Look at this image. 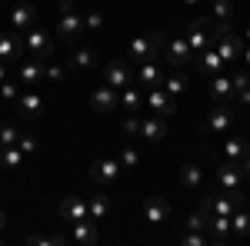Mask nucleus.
<instances>
[{
	"mask_svg": "<svg viewBox=\"0 0 250 246\" xmlns=\"http://www.w3.org/2000/svg\"><path fill=\"white\" fill-rule=\"evenodd\" d=\"M160 50H164V34L154 30V34H147V37H134L130 40L127 60H130V63H147V60L160 57Z\"/></svg>",
	"mask_w": 250,
	"mask_h": 246,
	"instance_id": "obj_1",
	"label": "nucleus"
},
{
	"mask_svg": "<svg viewBox=\"0 0 250 246\" xmlns=\"http://www.w3.org/2000/svg\"><path fill=\"white\" fill-rule=\"evenodd\" d=\"M23 47L30 50V57L50 60V54H54V37H50L47 30H27V34H23Z\"/></svg>",
	"mask_w": 250,
	"mask_h": 246,
	"instance_id": "obj_2",
	"label": "nucleus"
},
{
	"mask_svg": "<svg viewBox=\"0 0 250 246\" xmlns=\"http://www.w3.org/2000/svg\"><path fill=\"white\" fill-rule=\"evenodd\" d=\"M167 60H170V67H177V70H184V67H190L193 60H197V54L190 50V43H187V37H170V43H167Z\"/></svg>",
	"mask_w": 250,
	"mask_h": 246,
	"instance_id": "obj_3",
	"label": "nucleus"
},
{
	"mask_svg": "<svg viewBox=\"0 0 250 246\" xmlns=\"http://www.w3.org/2000/svg\"><path fill=\"white\" fill-rule=\"evenodd\" d=\"M184 37H187V43H190L193 54H200V50L213 47V40H210V20H207V17H197L190 27H187V34H184Z\"/></svg>",
	"mask_w": 250,
	"mask_h": 246,
	"instance_id": "obj_4",
	"label": "nucleus"
},
{
	"mask_svg": "<svg viewBox=\"0 0 250 246\" xmlns=\"http://www.w3.org/2000/svg\"><path fill=\"white\" fill-rule=\"evenodd\" d=\"M90 103H94L97 114H114L117 103H120V90L110 83H100L97 90H90Z\"/></svg>",
	"mask_w": 250,
	"mask_h": 246,
	"instance_id": "obj_5",
	"label": "nucleus"
},
{
	"mask_svg": "<svg viewBox=\"0 0 250 246\" xmlns=\"http://www.w3.org/2000/svg\"><path fill=\"white\" fill-rule=\"evenodd\" d=\"M120 160H114V156H104V160H94L90 163V180L94 183H100V187H107V183H114L117 176H120Z\"/></svg>",
	"mask_w": 250,
	"mask_h": 246,
	"instance_id": "obj_6",
	"label": "nucleus"
},
{
	"mask_svg": "<svg viewBox=\"0 0 250 246\" xmlns=\"http://www.w3.org/2000/svg\"><path fill=\"white\" fill-rule=\"evenodd\" d=\"M130 80H134V74H130V60H114V63L104 67V83H110V87H117V90L130 87Z\"/></svg>",
	"mask_w": 250,
	"mask_h": 246,
	"instance_id": "obj_7",
	"label": "nucleus"
},
{
	"mask_svg": "<svg viewBox=\"0 0 250 246\" xmlns=\"http://www.w3.org/2000/svg\"><path fill=\"white\" fill-rule=\"evenodd\" d=\"M90 216V203L87 200H80V196H67L63 203H60V220L63 223H80V220H87Z\"/></svg>",
	"mask_w": 250,
	"mask_h": 246,
	"instance_id": "obj_8",
	"label": "nucleus"
},
{
	"mask_svg": "<svg viewBox=\"0 0 250 246\" xmlns=\"http://www.w3.org/2000/svg\"><path fill=\"white\" fill-rule=\"evenodd\" d=\"M244 167H247V163H240V160H227V163L217 170V183L224 189H240V183H244Z\"/></svg>",
	"mask_w": 250,
	"mask_h": 246,
	"instance_id": "obj_9",
	"label": "nucleus"
},
{
	"mask_svg": "<svg viewBox=\"0 0 250 246\" xmlns=\"http://www.w3.org/2000/svg\"><path fill=\"white\" fill-rule=\"evenodd\" d=\"M147 107H150V114L157 116H173L177 114V103H173V96L164 90V87H154L150 94H147Z\"/></svg>",
	"mask_w": 250,
	"mask_h": 246,
	"instance_id": "obj_10",
	"label": "nucleus"
},
{
	"mask_svg": "<svg viewBox=\"0 0 250 246\" xmlns=\"http://www.w3.org/2000/svg\"><path fill=\"white\" fill-rule=\"evenodd\" d=\"M140 136H144V143H160L164 136H167V116H144L140 120Z\"/></svg>",
	"mask_w": 250,
	"mask_h": 246,
	"instance_id": "obj_11",
	"label": "nucleus"
},
{
	"mask_svg": "<svg viewBox=\"0 0 250 246\" xmlns=\"http://www.w3.org/2000/svg\"><path fill=\"white\" fill-rule=\"evenodd\" d=\"M83 34V17H80L77 10H67V14H60L57 20V37L63 40H77Z\"/></svg>",
	"mask_w": 250,
	"mask_h": 246,
	"instance_id": "obj_12",
	"label": "nucleus"
},
{
	"mask_svg": "<svg viewBox=\"0 0 250 246\" xmlns=\"http://www.w3.org/2000/svg\"><path fill=\"white\" fill-rule=\"evenodd\" d=\"M233 127V110L227 103H217L210 114H207V130L210 133H227Z\"/></svg>",
	"mask_w": 250,
	"mask_h": 246,
	"instance_id": "obj_13",
	"label": "nucleus"
},
{
	"mask_svg": "<svg viewBox=\"0 0 250 246\" xmlns=\"http://www.w3.org/2000/svg\"><path fill=\"white\" fill-rule=\"evenodd\" d=\"M47 74V63L37 57H30V60H20V83L27 87V90H34L37 87V80Z\"/></svg>",
	"mask_w": 250,
	"mask_h": 246,
	"instance_id": "obj_14",
	"label": "nucleus"
},
{
	"mask_svg": "<svg viewBox=\"0 0 250 246\" xmlns=\"http://www.w3.org/2000/svg\"><path fill=\"white\" fill-rule=\"evenodd\" d=\"M224 60H220V54H217V47H207V50H200L197 54V70L200 74H207V76H217V74H224Z\"/></svg>",
	"mask_w": 250,
	"mask_h": 246,
	"instance_id": "obj_15",
	"label": "nucleus"
},
{
	"mask_svg": "<svg viewBox=\"0 0 250 246\" xmlns=\"http://www.w3.org/2000/svg\"><path fill=\"white\" fill-rule=\"evenodd\" d=\"M207 229H210V243H230V240H237L233 227H230V216H224V213H213Z\"/></svg>",
	"mask_w": 250,
	"mask_h": 246,
	"instance_id": "obj_16",
	"label": "nucleus"
},
{
	"mask_svg": "<svg viewBox=\"0 0 250 246\" xmlns=\"http://www.w3.org/2000/svg\"><path fill=\"white\" fill-rule=\"evenodd\" d=\"M137 80H140V87H144V90L164 87V70L157 67V60H147V63H140V70H137Z\"/></svg>",
	"mask_w": 250,
	"mask_h": 246,
	"instance_id": "obj_17",
	"label": "nucleus"
},
{
	"mask_svg": "<svg viewBox=\"0 0 250 246\" xmlns=\"http://www.w3.org/2000/svg\"><path fill=\"white\" fill-rule=\"evenodd\" d=\"M17 110H20V116H27V120H37L40 110H43V100H40V94H34V90H23V94L17 96Z\"/></svg>",
	"mask_w": 250,
	"mask_h": 246,
	"instance_id": "obj_18",
	"label": "nucleus"
},
{
	"mask_svg": "<svg viewBox=\"0 0 250 246\" xmlns=\"http://www.w3.org/2000/svg\"><path fill=\"white\" fill-rule=\"evenodd\" d=\"M34 17H37V10H34L30 3H17V7L10 10V27H14L17 34H27L30 23H34Z\"/></svg>",
	"mask_w": 250,
	"mask_h": 246,
	"instance_id": "obj_19",
	"label": "nucleus"
},
{
	"mask_svg": "<svg viewBox=\"0 0 250 246\" xmlns=\"http://www.w3.org/2000/svg\"><path fill=\"white\" fill-rule=\"evenodd\" d=\"M213 47H217V54H220V60H224V63H233V60L244 54V47H240V37H237V34H227V37H220L217 43H213Z\"/></svg>",
	"mask_w": 250,
	"mask_h": 246,
	"instance_id": "obj_20",
	"label": "nucleus"
},
{
	"mask_svg": "<svg viewBox=\"0 0 250 246\" xmlns=\"http://www.w3.org/2000/svg\"><path fill=\"white\" fill-rule=\"evenodd\" d=\"M167 216H170V207H167L164 196H150V200L144 203V220H147V223H164Z\"/></svg>",
	"mask_w": 250,
	"mask_h": 246,
	"instance_id": "obj_21",
	"label": "nucleus"
},
{
	"mask_svg": "<svg viewBox=\"0 0 250 246\" xmlns=\"http://www.w3.org/2000/svg\"><path fill=\"white\" fill-rule=\"evenodd\" d=\"M20 50H23V37H10V34H0V60L3 63H17Z\"/></svg>",
	"mask_w": 250,
	"mask_h": 246,
	"instance_id": "obj_22",
	"label": "nucleus"
},
{
	"mask_svg": "<svg viewBox=\"0 0 250 246\" xmlns=\"http://www.w3.org/2000/svg\"><path fill=\"white\" fill-rule=\"evenodd\" d=\"M70 240L74 243H80V246H90V243H97V220H80V223H74V233H70Z\"/></svg>",
	"mask_w": 250,
	"mask_h": 246,
	"instance_id": "obj_23",
	"label": "nucleus"
},
{
	"mask_svg": "<svg viewBox=\"0 0 250 246\" xmlns=\"http://www.w3.org/2000/svg\"><path fill=\"white\" fill-rule=\"evenodd\" d=\"M224 156H227V160H240V163H247V167H250V147H247V140H240V136L224 140Z\"/></svg>",
	"mask_w": 250,
	"mask_h": 246,
	"instance_id": "obj_24",
	"label": "nucleus"
},
{
	"mask_svg": "<svg viewBox=\"0 0 250 246\" xmlns=\"http://www.w3.org/2000/svg\"><path fill=\"white\" fill-rule=\"evenodd\" d=\"M210 96L217 100V103L230 100V96H233V80H230V76H224V74L210 76Z\"/></svg>",
	"mask_w": 250,
	"mask_h": 246,
	"instance_id": "obj_25",
	"label": "nucleus"
},
{
	"mask_svg": "<svg viewBox=\"0 0 250 246\" xmlns=\"http://www.w3.org/2000/svg\"><path fill=\"white\" fill-rule=\"evenodd\" d=\"M70 67L74 70H90V67H97V50L94 47H77L70 54Z\"/></svg>",
	"mask_w": 250,
	"mask_h": 246,
	"instance_id": "obj_26",
	"label": "nucleus"
},
{
	"mask_svg": "<svg viewBox=\"0 0 250 246\" xmlns=\"http://www.w3.org/2000/svg\"><path fill=\"white\" fill-rule=\"evenodd\" d=\"M120 107H124V114H140V107H144V96H140V90H134V87H124V90H120Z\"/></svg>",
	"mask_w": 250,
	"mask_h": 246,
	"instance_id": "obj_27",
	"label": "nucleus"
},
{
	"mask_svg": "<svg viewBox=\"0 0 250 246\" xmlns=\"http://www.w3.org/2000/svg\"><path fill=\"white\" fill-rule=\"evenodd\" d=\"M23 156H27V153L20 150L17 143H14V147H0V163H3L7 170H20V167H23Z\"/></svg>",
	"mask_w": 250,
	"mask_h": 246,
	"instance_id": "obj_28",
	"label": "nucleus"
},
{
	"mask_svg": "<svg viewBox=\"0 0 250 246\" xmlns=\"http://www.w3.org/2000/svg\"><path fill=\"white\" fill-rule=\"evenodd\" d=\"M200 180H204V173H200L197 163H184V167H180V187L184 189H197Z\"/></svg>",
	"mask_w": 250,
	"mask_h": 246,
	"instance_id": "obj_29",
	"label": "nucleus"
},
{
	"mask_svg": "<svg viewBox=\"0 0 250 246\" xmlns=\"http://www.w3.org/2000/svg\"><path fill=\"white\" fill-rule=\"evenodd\" d=\"M230 227H233V236H250V213L244 207H237L230 213Z\"/></svg>",
	"mask_w": 250,
	"mask_h": 246,
	"instance_id": "obj_30",
	"label": "nucleus"
},
{
	"mask_svg": "<svg viewBox=\"0 0 250 246\" xmlns=\"http://www.w3.org/2000/svg\"><path fill=\"white\" fill-rule=\"evenodd\" d=\"M110 213V200H107V193H97V196H90V220H104Z\"/></svg>",
	"mask_w": 250,
	"mask_h": 246,
	"instance_id": "obj_31",
	"label": "nucleus"
},
{
	"mask_svg": "<svg viewBox=\"0 0 250 246\" xmlns=\"http://www.w3.org/2000/svg\"><path fill=\"white\" fill-rule=\"evenodd\" d=\"M164 90H167L170 96H180L184 90H187V76L184 74H167L164 76Z\"/></svg>",
	"mask_w": 250,
	"mask_h": 246,
	"instance_id": "obj_32",
	"label": "nucleus"
},
{
	"mask_svg": "<svg viewBox=\"0 0 250 246\" xmlns=\"http://www.w3.org/2000/svg\"><path fill=\"white\" fill-rule=\"evenodd\" d=\"M210 10H213V17H217V20H227V17H230V10H233V0H210Z\"/></svg>",
	"mask_w": 250,
	"mask_h": 246,
	"instance_id": "obj_33",
	"label": "nucleus"
},
{
	"mask_svg": "<svg viewBox=\"0 0 250 246\" xmlns=\"http://www.w3.org/2000/svg\"><path fill=\"white\" fill-rule=\"evenodd\" d=\"M83 30H90V34L104 30V14H100V10H90V14L83 17Z\"/></svg>",
	"mask_w": 250,
	"mask_h": 246,
	"instance_id": "obj_34",
	"label": "nucleus"
},
{
	"mask_svg": "<svg viewBox=\"0 0 250 246\" xmlns=\"http://www.w3.org/2000/svg\"><path fill=\"white\" fill-rule=\"evenodd\" d=\"M17 140H20V133L10 123H0V147H14Z\"/></svg>",
	"mask_w": 250,
	"mask_h": 246,
	"instance_id": "obj_35",
	"label": "nucleus"
},
{
	"mask_svg": "<svg viewBox=\"0 0 250 246\" xmlns=\"http://www.w3.org/2000/svg\"><path fill=\"white\" fill-rule=\"evenodd\" d=\"M137 163H140V153H137L134 147H124V153H120V167H124V170H134Z\"/></svg>",
	"mask_w": 250,
	"mask_h": 246,
	"instance_id": "obj_36",
	"label": "nucleus"
},
{
	"mask_svg": "<svg viewBox=\"0 0 250 246\" xmlns=\"http://www.w3.org/2000/svg\"><path fill=\"white\" fill-rule=\"evenodd\" d=\"M63 76H67L63 63H47V80H50V83H60Z\"/></svg>",
	"mask_w": 250,
	"mask_h": 246,
	"instance_id": "obj_37",
	"label": "nucleus"
},
{
	"mask_svg": "<svg viewBox=\"0 0 250 246\" xmlns=\"http://www.w3.org/2000/svg\"><path fill=\"white\" fill-rule=\"evenodd\" d=\"M17 96H20V90L10 83V80H3V83H0V100H7V103H10V100H17Z\"/></svg>",
	"mask_w": 250,
	"mask_h": 246,
	"instance_id": "obj_38",
	"label": "nucleus"
},
{
	"mask_svg": "<svg viewBox=\"0 0 250 246\" xmlns=\"http://www.w3.org/2000/svg\"><path fill=\"white\" fill-rule=\"evenodd\" d=\"M184 243H187V246H204V243H207V236H204V229H190V233L184 236Z\"/></svg>",
	"mask_w": 250,
	"mask_h": 246,
	"instance_id": "obj_39",
	"label": "nucleus"
},
{
	"mask_svg": "<svg viewBox=\"0 0 250 246\" xmlns=\"http://www.w3.org/2000/svg\"><path fill=\"white\" fill-rule=\"evenodd\" d=\"M17 147H20V150H23V153H34V150H37V140H34L30 133H20Z\"/></svg>",
	"mask_w": 250,
	"mask_h": 246,
	"instance_id": "obj_40",
	"label": "nucleus"
},
{
	"mask_svg": "<svg viewBox=\"0 0 250 246\" xmlns=\"http://www.w3.org/2000/svg\"><path fill=\"white\" fill-rule=\"evenodd\" d=\"M230 80H233V94H237V90H247V87H250V76L244 74V70H237Z\"/></svg>",
	"mask_w": 250,
	"mask_h": 246,
	"instance_id": "obj_41",
	"label": "nucleus"
},
{
	"mask_svg": "<svg viewBox=\"0 0 250 246\" xmlns=\"http://www.w3.org/2000/svg\"><path fill=\"white\" fill-rule=\"evenodd\" d=\"M124 130L130 133V136H134V133H140V120H137V114H127V120H124Z\"/></svg>",
	"mask_w": 250,
	"mask_h": 246,
	"instance_id": "obj_42",
	"label": "nucleus"
},
{
	"mask_svg": "<svg viewBox=\"0 0 250 246\" xmlns=\"http://www.w3.org/2000/svg\"><path fill=\"white\" fill-rule=\"evenodd\" d=\"M60 3V10H63V14H67V10H74V7H77V0H57Z\"/></svg>",
	"mask_w": 250,
	"mask_h": 246,
	"instance_id": "obj_43",
	"label": "nucleus"
},
{
	"mask_svg": "<svg viewBox=\"0 0 250 246\" xmlns=\"http://www.w3.org/2000/svg\"><path fill=\"white\" fill-rule=\"evenodd\" d=\"M7 223H10V216H7V213H3V209H0V233H3V229H7Z\"/></svg>",
	"mask_w": 250,
	"mask_h": 246,
	"instance_id": "obj_44",
	"label": "nucleus"
},
{
	"mask_svg": "<svg viewBox=\"0 0 250 246\" xmlns=\"http://www.w3.org/2000/svg\"><path fill=\"white\" fill-rule=\"evenodd\" d=\"M237 96H240L244 103H250V87H247V90H237Z\"/></svg>",
	"mask_w": 250,
	"mask_h": 246,
	"instance_id": "obj_45",
	"label": "nucleus"
},
{
	"mask_svg": "<svg viewBox=\"0 0 250 246\" xmlns=\"http://www.w3.org/2000/svg\"><path fill=\"white\" fill-rule=\"evenodd\" d=\"M3 80H7V63L0 60V83H3Z\"/></svg>",
	"mask_w": 250,
	"mask_h": 246,
	"instance_id": "obj_46",
	"label": "nucleus"
},
{
	"mask_svg": "<svg viewBox=\"0 0 250 246\" xmlns=\"http://www.w3.org/2000/svg\"><path fill=\"white\" fill-rule=\"evenodd\" d=\"M244 63H247V67H250V43H247V47H244Z\"/></svg>",
	"mask_w": 250,
	"mask_h": 246,
	"instance_id": "obj_47",
	"label": "nucleus"
},
{
	"mask_svg": "<svg viewBox=\"0 0 250 246\" xmlns=\"http://www.w3.org/2000/svg\"><path fill=\"white\" fill-rule=\"evenodd\" d=\"M184 3H190V7H193V3H200V0H184Z\"/></svg>",
	"mask_w": 250,
	"mask_h": 246,
	"instance_id": "obj_48",
	"label": "nucleus"
},
{
	"mask_svg": "<svg viewBox=\"0 0 250 246\" xmlns=\"http://www.w3.org/2000/svg\"><path fill=\"white\" fill-rule=\"evenodd\" d=\"M247 43H250V23H247Z\"/></svg>",
	"mask_w": 250,
	"mask_h": 246,
	"instance_id": "obj_49",
	"label": "nucleus"
}]
</instances>
